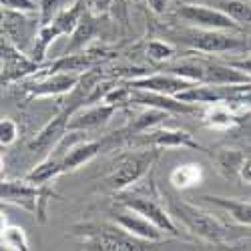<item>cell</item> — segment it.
Here are the masks:
<instances>
[{"mask_svg": "<svg viewBox=\"0 0 251 251\" xmlns=\"http://www.w3.org/2000/svg\"><path fill=\"white\" fill-rule=\"evenodd\" d=\"M165 201L169 205V213L173 215V219H177L195 237L221 243V239L227 235V227L213 213L205 211V209L197 205L187 203L183 199H177L173 195H167V193H165Z\"/></svg>", "mask_w": 251, "mask_h": 251, "instance_id": "1", "label": "cell"}, {"mask_svg": "<svg viewBox=\"0 0 251 251\" xmlns=\"http://www.w3.org/2000/svg\"><path fill=\"white\" fill-rule=\"evenodd\" d=\"M50 199H60V195L54 193L52 189H49L47 185H36L28 179L2 183V201L26 209L38 221H45L47 203Z\"/></svg>", "mask_w": 251, "mask_h": 251, "instance_id": "2", "label": "cell"}, {"mask_svg": "<svg viewBox=\"0 0 251 251\" xmlns=\"http://www.w3.org/2000/svg\"><path fill=\"white\" fill-rule=\"evenodd\" d=\"M82 247L85 249H100V251H143L149 249L151 241H143L127 233L125 229H115L111 225H85L82 231Z\"/></svg>", "mask_w": 251, "mask_h": 251, "instance_id": "3", "label": "cell"}, {"mask_svg": "<svg viewBox=\"0 0 251 251\" xmlns=\"http://www.w3.org/2000/svg\"><path fill=\"white\" fill-rule=\"evenodd\" d=\"M157 159V149L149 147L139 153H131L127 157H123L117 165V169L109 175L107 183L113 191H123L127 187L135 185L137 181L143 179V175L151 169V165Z\"/></svg>", "mask_w": 251, "mask_h": 251, "instance_id": "4", "label": "cell"}, {"mask_svg": "<svg viewBox=\"0 0 251 251\" xmlns=\"http://www.w3.org/2000/svg\"><path fill=\"white\" fill-rule=\"evenodd\" d=\"M179 16L187 20L195 28H205V30H227V32H237L241 30V25L233 20L227 12L221 8H207L199 4H185L179 10Z\"/></svg>", "mask_w": 251, "mask_h": 251, "instance_id": "5", "label": "cell"}, {"mask_svg": "<svg viewBox=\"0 0 251 251\" xmlns=\"http://www.w3.org/2000/svg\"><path fill=\"white\" fill-rule=\"evenodd\" d=\"M183 40L191 49L201 52H229L243 47V40L229 34L227 30H205V28H193L183 34Z\"/></svg>", "mask_w": 251, "mask_h": 251, "instance_id": "6", "label": "cell"}, {"mask_svg": "<svg viewBox=\"0 0 251 251\" xmlns=\"http://www.w3.org/2000/svg\"><path fill=\"white\" fill-rule=\"evenodd\" d=\"M121 205L123 207H129V209H133V211H137V213L145 215L147 219H151L157 227L163 229L165 235L181 237V231H179V227L173 221V215L169 211H165V209L161 207V203H157L155 199L141 197V195H129V197L121 199Z\"/></svg>", "mask_w": 251, "mask_h": 251, "instance_id": "7", "label": "cell"}, {"mask_svg": "<svg viewBox=\"0 0 251 251\" xmlns=\"http://www.w3.org/2000/svg\"><path fill=\"white\" fill-rule=\"evenodd\" d=\"M0 54H2V85H10L20 76L30 75L38 69V62L26 58L4 32H2V43H0Z\"/></svg>", "mask_w": 251, "mask_h": 251, "instance_id": "8", "label": "cell"}, {"mask_svg": "<svg viewBox=\"0 0 251 251\" xmlns=\"http://www.w3.org/2000/svg\"><path fill=\"white\" fill-rule=\"evenodd\" d=\"M67 143H69V147L65 151L50 153V155L62 157L65 173L67 171H75V169H78V167H82L85 163H89L102 149V143L100 141H78V131H71V135L67 137Z\"/></svg>", "mask_w": 251, "mask_h": 251, "instance_id": "9", "label": "cell"}, {"mask_svg": "<svg viewBox=\"0 0 251 251\" xmlns=\"http://www.w3.org/2000/svg\"><path fill=\"white\" fill-rule=\"evenodd\" d=\"M131 102L143 104V107H151V109H161L167 113H177V115L197 113V104H193V102H185L173 95L143 91V89H133V87H131Z\"/></svg>", "mask_w": 251, "mask_h": 251, "instance_id": "10", "label": "cell"}, {"mask_svg": "<svg viewBox=\"0 0 251 251\" xmlns=\"http://www.w3.org/2000/svg\"><path fill=\"white\" fill-rule=\"evenodd\" d=\"M135 145H145V147H155V149H175V147H189L197 151H205L201 145L191 137V133L181 131V129H155V131H145Z\"/></svg>", "mask_w": 251, "mask_h": 251, "instance_id": "11", "label": "cell"}, {"mask_svg": "<svg viewBox=\"0 0 251 251\" xmlns=\"http://www.w3.org/2000/svg\"><path fill=\"white\" fill-rule=\"evenodd\" d=\"M113 219L117 221V225L121 229H125L127 233H131L133 237L137 239H143V241H151V243H157L163 239V229L157 227L151 219H147L145 215L133 211V209L125 207V211H117L113 215Z\"/></svg>", "mask_w": 251, "mask_h": 251, "instance_id": "12", "label": "cell"}, {"mask_svg": "<svg viewBox=\"0 0 251 251\" xmlns=\"http://www.w3.org/2000/svg\"><path fill=\"white\" fill-rule=\"evenodd\" d=\"M80 80L82 78L78 73H52L34 82H23L20 87L30 97H56V95H65L71 89H75Z\"/></svg>", "mask_w": 251, "mask_h": 251, "instance_id": "13", "label": "cell"}, {"mask_svg": "<svg viewBox=\"0 0 251 251\" xmlns=\"http://www.w3.org/2000/svg\"><path fill=\"white\" fill-rule=\"evenodd\" d=\"M73 111L71 109H62L52 121H49L43 129L38 131V135L28 143V149L32 153H47L54 149L56 145L65 139L69 131V121H71Z\"/></svg>", "mask_w": 251, "mask_h": 251, "instance_id": "14", "label": "cell"}, {"mask_svg": "<svg viewBox=\"0 0 251 251\" xmlns=\"http://www.w3.org/2000/svg\"><path fill=\"white\" fill-rule=\"evenodd\" d=\"M133 89H143V91H155V93H165V95H173L177 97L179 93L195 87L197 82H191L183 76H177L173 73L167 75H153V76H143V78H133L127 82Z\"/></svg>", "mask_w": 251, "mask_h": 251, "instance_id": "15", "label": "cell"}, {"mask_svg": "<svg viewBox=\"0 0 251 251\" xmlns=\"http://www.w3.org/2000/svg\"><path fill=\"white\" fill-rule=\"evenodd\" d=\"M115 113H117L115 104H109V102L102 100L100 104H95V107L82 109V111L71 115L69 131H91V129L102 127V125L109 123V119H111Z\"/></svg>", "mask_w": 251, "mask_h": 251, "instance_id": "16", "label": "cell"}, {"mask_svg": "<svg viewBox=\"0 0 251 251\" xmlns=\"http://www.w3.org/2000/svg\"><path fill=\"white\" fill-rule=\"evenodd\" d=\"M28 23L30 20H28L26 12H16V10L2 8V32L12 40L18 49L25 47L30 40Z\"/></svg>", "mask_w": 251, "mask_h": 251, "instance_id": "17", "label": "cell"}, {"mask_svg": "<svg viewBox=\"0 0 251 251\" xmlns=\"http://www.w3.org/2000/svg\"><path fill=\"white\" fill-rule=\"evenodd\" d=\"M201 199L207 205H213L217 209L227 211L229 215H231V219H235L237 223L251 227V203L249 201L231 199V197H219V195H203Z\"/></svg>", "mask_w": 251, "mask_h": 251, "instance_id": "18", "label": "cell"}, {"mask_svg": "<svg viewBox=\"0 0 251 251\" xmlns=\"http://www.w3.org/2000/svg\"><path fill=\"white\" fill-rule=\"evenodd\" d=\"M97 62H99V58L95 54H75V52H71V54H65L62 58L54 60L49 67V73L50 75L52 73H78V75H82L85 71L93 69Z\"/></svg>", "mask_w": 251, "mask_h": 251, "instance_id": "19", "label": "cell"}, {"mask_svg": "<svg viewBox=\"0 0 251 251\" xmlns=\"http://www.w3.org/2000/svg\"><path fill=\"white\" fill-rule=\"evenodd\" d=\"M60 173H65V165H62V157L56 155H49L43 163H38L34 169L26 175L28 181L36 183V185H47L49 181H52L54 177H58Z\"/></svg>", "mask_w": 251, "mask_h": 251, "instance_id": "20", "label": "cell"}, {"mask_svg": "<svg viewBox=\"0 0 251 251\" xmlns=\"http://www.w3.org/2000/svg\"><path fill=\"white\" fill-rule=\"evenodd\" d=\"M239 117L233 115L231 111H227L225 107H221V102L213 104V109L211 111H207L205 113V119L203 123L207 125L209 129H233L239 125Z\"/></svg>", "mask_w": 251, "mask_h": 251, "instance_id": "21", "label": "cell"}, {"mask_svg": "<svg viewBox=\"0 0 251 251\" xmlns=\"http://www.w3.org/2000/svg\"><path fill=\"white\" fill-rule=\"evenodd\" d=\"M169 181L173 183V187H177V189H189V187H193L201 181L199 165L189 163V165L175 167V169L171 171V175H169Z\"/></svg>", "mask_w": 251, "mask_h": 251, "instance_id": "22", "label": "cell"}, {"mask_svg": "<svg viewBox=\"0 0 251 251\" xmlns=\"http://www.w3.org/2000/svg\"><path fill=\"white\" fill-rule=\"evenodd\" d=\"M2 249L8 251H28L30 243L26 233L18 225H2Z\"/></svg>", "mask_w": 251, "mask_h": 251, "instance_id": "23", "label": "cell"}, {"mask_svg": "<svg viewBox=\"0 0 251 251\" xmlns=\"http://www.w3.org/2000/svg\"><path fill=\"white\" fill-rule=\"evenodd\" d=\"M75 0H40L38 4V26H47L49 23L65 10L69 8Z\"/></svg>", "mask_w": 251, "mask_h": 251, "instance_id": "24", "label": "cell"}, {"mask_svg": "<svg viewBox=\"0 0 251 251\" xmlns=\"http://www.w3.org/2000/svg\"><path fill=\"white\" fill-rule=\"evenodd\" d=\"M95 34V25H93V20L89 16H82V20L78 23V26L75 28V32L71 34V43L67 47V54L82 49L87 43H89V38Z\"/></svg>", "mask_w": 251, "mask_h": 251, "instance_id": "25", "label": "cell"}, {"mask_svg": "<svg viewBox=\"0 0 251 251\" xmlns=\"http://www.w3.org/2000/svg\"><path fill=\"white\" fill-rule=\"evenodd\" d=\"M219 8L227 12L233 20H237L239 25H251V4L243 2V0H227L221 2Z\"/></svg>", "mask_w": 251, "mask_h": 251, "instance_id": "26", "label": "cell"}, {"mask_svg": "<svg viewBox=\"0 0 251 251\" xmlns=\"http://www.w3.org/2000/svg\"><path fill=\"white\" fill-rule=\"evenodd\" d=\"M167 111H161V109H151L147 113H143L137 117L135 125H131V131L133 133H143V131H149V127H153V125H159L163 119H167Z\"/></svg>", "mask_w": 251, "mask_h": 251, "instance_id": "27", "label": "cell"}, {"mask_svg": "<svg viewBox=\"0 0 251 251\" xmlns=\"http://www.w3.org/2000/svg\"><path fill=\"white\" fill-rule=\"evenodd\" d=\"M217 163L223 171H229V175H233V173L241 171V165L245 163V157L237 151H221L217 155Z\"/></svg>", "mask_w": 251, "mask_h": 251, "instance_id": "28", "label": "cell"}, {"mask_svg": "<svg viewBox=\"0 0 251 251\" xmlns=\"http://www.w3.org/2000/svg\"><path fill=\"white\" fill-rule=\"evenodd\" d=\"M18 137V125L4 117L2 121H0V143H2V147H8V145H12Z\"/></svg>", "mask_w": 251, "mask_h": 251, "instance_id": "29", "label": "cell"}, {"mask_svg": "<svg viewBox=\"0 0 251 251\" xmlns=\"http://www.w3.org/2000/svg\"><path fill=\"white\" fill-rule=\"evenodd\" d=\"M147 54H149V58L161 62V60L171 58L175 54V50L169 45H167V43H161V40H151L149 47H147Z\"/></svg>", "mask_w": 251, "mask_h": 251, "instance_id": "30", "label": "cell"}, {"mask_svg": "<svg viewBox=\"0 0 251 251\" xmlns=\"http://www.w3.org/2000/svg\"><path fill=\"white\" fill-rule=\"evenodd\" d=\"M2 8L16 10V12H26V14H36V4L30 0H2Z\"/></svg>", "mask_w": 251, "mask_h": 251, "instance_id": "31", "label": "cell"}, {"mask_svg": "<svg viewBox=\"0 0 251 251\" xmlns=\"http://www.w3.org/2000/svg\"><path fill=\"white\" fill-rule=\"evenodd\" d=\"M85 4H87V8H89L91 12H95V14H104V12L111 8L113 0H85Z\"/></svg>", "mask_w": 251, "mask_h": 251, "instance_id": "32", "label": "cell"}, {"mask_svg": "<svg viewBox=\"0 0 251 251\" xmlns=\"http://www.w3.org/2000/svg\"><path fill=\"white\" fill-rule=\"evenodd\" d=\"M147 2L155 14H163L167 10V6H169V0H147Z\"/></svg>", "mask_w": 251, "mask_h": 251, "instance_id": "33", "label": "cell"}, {"mask_svg": "<svg viewBox=\"0 0 251 251\" xmlns=\"http://www.w3.org/2000/svg\"><path fill=\"white\" fill-rule=\"evenodd\" d=\"M229 65H233L235 69H239V71H243V73H247L251 76V56L243 58V60H229Z\"/></svg>", "mask_w": 251, "mask_h": 251, "instance_id": "34", "label": "cell"}, {"mask_svg": "<svg viewBox=\"0 0 251 251\" xmlns=\"http://www.w3.org/2000/svg\"><path fill=\"white\" fill-rule=\"evenodd\" d=\"M239 177H241L245 183H251V159H245V163L241 165Z\"/></svg>", "mask_w": 251, "mask_h": 251, "instance_id": "35", "label": "cell"}]
</instances>
